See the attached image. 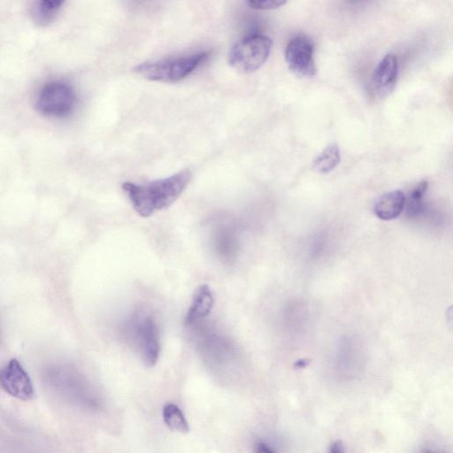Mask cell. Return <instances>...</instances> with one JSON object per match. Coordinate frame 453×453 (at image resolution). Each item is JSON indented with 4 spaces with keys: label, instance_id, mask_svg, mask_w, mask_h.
Returning a JSON list of instances; mask_svg holds the SVG:
<instances>
[{
    "label": "cell",
    "instance_id": "8992f818",
    "mask_svg": "<svg viewBox=\"0 0 453 453\" xmlns=\"http://www.w3.org/2000/svg\"><path fill=\"white\" fill-rule=\"evenodd\" d=\"M285 60L288 69L298 77L311 78L317 73L314 47L305 35H296L288 42Z\"/></svg>",
    "mask_w": 453,
    "mask_h": 453
},
{
    "label": "cell",
    "instance_id": "d6986e66",
    "mask_svg": "<svg viewBox=\"0 0 453 453\" xmlns=\"http://www.w3.org/2000/svg\"><path fill=\"white\" fill-rule=\"evenodd\" d=\"M308 363H309V361L306 359L299 360L295 364V366L297 368H303V367L306 366Z\"/></svg>",
    "mask_w": 453,
    "mask_h": 453
},
{
    "label": "cell",
    "instance_id": "7a4b0ae2",
    "mask_svg": "<svg viewBox=\"0 0 453 453\" xmlns=\"http://www.w3.org/2000/svg\"><path fill=\"white\" fill-rule=\"evenodd\" d=\"M43 380L53 393L71 404L86 408H95L97 404L88 381L70 365H50L43 372Z\"/></svg>",
    "mask_w": 453,
    "mask_h": 453
},
{
    "label": "cell",
    "instance_id": "6da1fadb",
    "mask_svg": "<svg viewBox=\"0 0 453 453\" xmlns=\"http://www.w3.org/2000/svg\"><path fill=\"white\" fill-rule=\"evenodd\" d=\"M191 178V171L186 168L145 184L125 182L121 187L134 211L146 218L172 205L186 189Z\"/></svg>",
    "mask_w": 453,
    "mask_h": 453
},
{
    "label": "cell",
    "instance_id": "4fadbf2b",
    "mask_svg": "<svg viewBox=\"0 0 453 453\" xmlns=\"http://www.w3.org/2000/svg\"><path fill=\"white\" fill-rule=\"evenodd\" d=\"M162 416L165 424L173 431L188 433L189 426L182 411L174 403H168L164 405Z\"/></svg>",
    "mask_w": 453,
    "mask_h": 453
},
{
    "label": "cell",
    "instance_id": "3957f363",
    "mask_svg": "<svg viewBox=\"0 0 453 453\" xmlns=\"http://www.w3.org/2000/svg\"><path fill=\"white\" fill-rule=\"evenodd\" d=\"M208 56L209 53L205 51L181 58L146 62L135 66L134 71L149 81L173 83L188 76Z\"/></svg>",
    "mask_w": 453,
    "mask_h": 453
},
{
    "label": "cell",
    "instance_id": "9c48e42d",
    "mask_svg": "<svg viewBox=\"0 0 453 453\" xmlns=\"http://www.w3.org/2000/svg\"><path fill=\"white\" fill-rule=\"evenodd\" d=\"M398 60L395 54H387L375 67L371 84L379 95L388 94L395 87L398 76Z\"/></svg>",
    "mask_w": 453,
    "mask_h": 453
},
{
    "label": "cell",
    "instance_id": "8fae6325",
    "mask_svg": "<svg viewBox=\"0 0 453 453\" xmlns=\"http://www.w3.org/2000/svg\"><path fill=\"white\" fill-rule=\"evenodd\" d=\"M214 298L208 285L199 286L194 292L191 304L185 317L186 324H192L206 317L211 311Z\"/></svg>",
    "mask_w": 453,
    "mask_h": 453
},
{
    "label": "cell",
    "instance_id": "9a60e30c",
    "mask_svg": "<svg viewBox=\"0 0 453 453\" xmlns=\"http://www.w3.org/2000/svg\"><path fill=\"white\" fill-rule=\"evenodd\" d=\"M288 0H246L247 4L256 10L277 9L287 3Z\"/></svg>",
    "mask_w": 453,
    "mask_h": 453
},
{
    "label": "cell",
    "instance_id": "e0dca14e",
    "mask_svg": "<svg viewBox=\"0 0 453 453\" xmlns=\"http://www.w3.org/2000/svg\"><path fill=\"white\" fill-rule=\"evenodd\" d=\"M255 450L257 452H263V453H271L274 450L271 449L266 443L259 441L255 446Z\"/></svg>",
    "mask_w": 453,
    "mask_h": 453
},
{
    "label": "cell",
    "instance_id": "30bf717a",
    "mask_svg": "<svg viewBox=\"0 0 453 453\" xmlns=\"http://www.w3.org/2000/svg\"><path fill=\"white\" fill-rule=\"evenodd\" d=\"M405 196L401 190H393L383 194L375 203L374 214L382 220L398 218L405 207Z\"/></svg>",
    "mask_w": 453,
    "mask_h": 453
},
{
    "label": "cell",
    "instance_id": "52a82bcc",
    "mask_svg": "<svg viewBox=\"0 0 453 453\" xmlns=\"http://www.w3.org/2000/svg\"><path fill=\"white\" fill-rule=\"evenodd\" d=\"M0 386L10 395L23 401L35 396L32 380L16 358L11 359L0 370Z\"/></svg>",
    "mask_w": 453,
    "mask_h": 453
},
{
    "label": "cell",
    "instance_id": "ba28073f",
    "mask_svg": "<svg viewBox=\"0 0 453 453\" xmlns=\"http://www.w3.org/2000/svg\"><path fill=\"white\" fill-rule=\"evenodd\" d=\"M134 331L143 362L153 366L160 352L158 329L154 319L150 315L138 317Z\"/></svg>",
    "mask_w": 453,
    "mask_h": 453
},
{
    "label": "cell",
    "instance_id": "277c9868",
    "mask_svg": "<svg viewBox=\"0 0 453 453\" xmlns=\"http://www.w3.org/2000/svg\"><path fill=\"white\" fill-rule=\"evenodd\" d=\"M272 46V39L265 35H247L230 50L229 65L242 73L255 72L268 59Z\"/></svg>",
    "mask_w": 453,
    "mask_h": 453
},
{
    "label": "cell",
    "instance_id": "ac0fdd59",
    "mask_svg": "<svg viewBox=\"0 0 453 453\" xmlns=\"http://www.w3.org/2000/svg\"><path fill=\"white\" fill-rule=\"evenodd\" d=\"M343 451L342 441H336L330 447V452L340 453Z\"/></svg>",
    "mask_w": 453,
    "mask_h": 453
},
{
    "label": "cell",
    "instance_id": "7c38bea8",
    "mask_svg": "<svg viewBox=\"0 0 453 453\" xmlns=\"http://www.w3.org/2000/svg\"><path fill=\"white\" fill-rule=\"evenodd\" d=\"M341 161L340 149L336 144L326 147L313 160V168L320 173L333 171Z\"/></svg>",
    "mask_w": 453,
    "mask_h": 453
},
{
    "label": "cell",
    "instance_id": "2e32d148",
    "mask_svg": "<svg viewBox=\"0 0 453 453\" xmlns=\"http://www.w3.org/2000/svg\"><path fill=\"white\" fill-rule=\"evenodd\" d=\"M65 0H36L38 10L41 13L51 15L63 4Z\"/></svg>",
    "mask_w": 453,
    "mask_h": 453
},
{
    "label": "cell",
    "instance_id": "5bb4252c",
    "mask_svg": "<svg viewBox=\"0 0 453 453\" xmlns=\"http://www.w3.org/2000/svg\"><path fill=\"white\" fill-rule=\"evenodd\" d=\"M428 188L426 180L420 181L405 199L407 212L410 216L418 215L423 210V200Z\"/></svg>",
    "mask_w": 453,
    "mask_h": 453
},
{
    "label": "cell",
    "instance_id": "5b68a950",
    "mask_svg": "<svg viewBox=\"0 0 453 453\" xmlns=\"http://www.w3.org/2000/svg\"><path fill=\"white\" fill-rule=\"evenodd\" d=\"M76 105V95L73 88L63 81L46 83L38 92L35 110L49 118H64L72 113Z\"/></svg>",
    "mask_w": 453,
    "mask_h": 453
}]
</instances>
